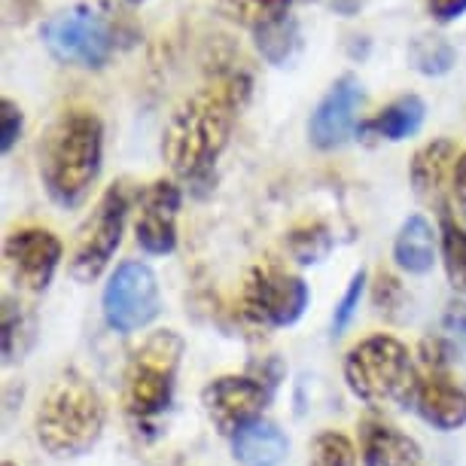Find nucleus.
Masks as SVG:
<instances>
[{"label": "nucleus", "instance_id": "obj_1", "mask_svg": "<svg viewBox=\"0 0 466 466\" xmlns=\"http://www.w3.org/2000/svg\"><path fill=\"white\" fill-rule=\"evenodd\" d=\"M248 98L250 76L244 70H226L174 110L162 153L177 177L192 187H208Z\"/></svg>", "mask_w": 466, "mask_h": 466}, {"label": "nucleus", "instance_id": "obj_2", "mask_svg": "<svg viewBox=\"0 0 466 466\" xmlns=\"http://www.w3.org/2000/svg\"><path fill=\"white\" fill-rule=\"evenodd\" d=\"M104 126L92 110H65L40 147V177L58 208H80L101 174Z\"/></svg>", "mask_w": 466, "mask_h": 466}, {"label": "nucleus", "instance_id": "obj_3", "mask_svg": "<svg viewBox=\"0 0 466 466\" xmlns=\"http://www.w3.org/2000/svg\"><path fill=\"white\" fill-rule=\"evenodd\" d=\"M107 424V409L89 378L76 369H61L40 400L34 433L52 457L89 454Z\"/></svg>", "mask_w": 466, "mask_h": 466}, {"label": "nucleus", "instance_id": "obj_4", "mask_svg": "<svg viewBox=\"0 0 466 466\" xmlns=\"http://www.w3.org/2000/svg\"><path fill=\"white\" fill-rule=\"evenodd\" d=\"M345 381L350 393L369 406H384V402L409 406L418 393L411 354L393 336H372L350 348L345 357Z\"/></svg>", "mask_w": 466, "mask_h": 466}, {"label": "nucleus", "instance_id": "obj_5", "mask_svg": "<svg viewBox=\"0 0 466 466\" xmlns=\"http://www.w3.org/2000/svg\"><path fill=\"white\" fill-rule=\"evenodd\" d=\"M49 56L70 67L98 70L119 46V28L110 10L98 4H74L49 15L40 28Z\"/></svg>", "mask_w": 466, "mask_h": 466}, {"label": "nucleus", "instance_id": "obj_6", "mask_svg": "<svg viewBox=\"0 0 466 466\" xmlns=\"http://www.w3.org/2000/svg\"><path fill=\"white\" fill-rule=\"evenodd\" d=\"M180 357L183 339L174 329L153 332L135 350L126 372V409L131 418L153 420L171 406Z\"/></svg>", "mask_w": 466, "mask_h": 466}, {"label": "nucleus", "instance_id": "obj_7", "mask_svg": "<svg viewBox=\"0 0 466 466\" xmlns=\"http://www.w3.org/2000/svg\"><path fill=\"white\" fill-rule=\"evenodd\" d=\"M128 219V189L126 183H113L98 198V205L83 223L70 253V275L80 284H92L110 266L113 253L119 250L122 232Z\"/></svg>", "mask_w": 466, "mask_h": 466}, {"label": "nucleus", "instance_id": "obj_8", "mask_svg": "<svg viewBox=\"0 0 466 466\" xmlns=\"http://www.w3.org/2000/svg\"><path fill=\"white\" fill-rule=\"evenodd\" d=\"M104 320L116 332H137L162 311L159 278L147 262H122L104 287Z\"/></svg>", "mask_w": 466, "mask_h": 466}, {"label": "nucleus", "instance_id": "obj_9", "mask_svg": "<svg viewBox=\"0 0 466 466\" xmlns=\"http://www.w3.org/2000/svg\"><path fill=\"white\" fill-rule=\"evenodd\" d=\"M311 302V289L299 275L278 268H253L241 293L244 318L259 327H293Z\"/></svg>", "mask_w": 466, "mask_h": 466}, {"label": "nucleus", "instance_id": "obj_10", "mask_svg": "<svg viewBox=\"0 0 466 466\" xmlns=\"http://www.w3.org/2000/svg\"><path fill=\"white\" fill-rule=\"evenodd\" d=\"M271 400V387L250 375H219L201 390V406L219 436L232 439L262 418Z\"/></svg>", "mask_w": 466, "mask_h": 466}, {"label": "nucleus", "instance_id": "obj_11", "mask_svg": "<svg viewBox=\"0 0 466 466\" xmlns=\"http://www.w3.org/2000/svg\"><path fill=\"white\" fill-rule=\"evenodd\" d=\"M6 275L25 293H43L61 262V241L49 228H15L4 244Z\"/></svg>", "mask_w": 466, "mask_h": 466}, {"label": "nucleus", "instance_id": "obj_12", "mask_svg": "<svg viewBox=\"0 0 466 466\" xmlns=\"http://www.w3.org/2000/svg\"><path fill=\"white\" fill-rule=\"evenodd\" d=\"M363 83L354 74L339 76L323 95L308 122V137L318 149H339L360 131V107H363Z\"/></svg>", "mask_w": 466, "mask_h": 466}, {"label": "nucleus", "instance_id": "obj_13", "mask_svg": "<svg viewBox=\"0 0 466 466\" xmlns=\"http://www.w3.org/2000/svg\"><path fill=\"white\" fill-rule=\"evenodd\" d=\"M180 198V187L171 180H153L140 192L135 235L140 250H147L149 257H165L177 248Z\"/></svg>", "mask_w": 466, "mask_h": 466}, {"label": "nucleus", "instance_id": "obj_14", "mask_svg": "<svg viewBox=\"0 0 466 466\" xmlns=\"http://www.w3.org/2000/svg\"><path fill=\"white\" fill-rule=\"evenodd\" d=\"M457 147L448 137H436L424 144L411 159L409 177L411 187H415V196L424 201V205L436 208L439 214H448V183L454 180V168H457Z\"/></svg>", "mask_w": 466, "mask_h": 466}, {"label": "nucleus", "instance_id": "obj_15", "mask_svg": "<svg viewBox=\"0 0 466 466\" xmlns=\"http://www.w3.org/2000/svg\"><path fill=\"white\" fill-rule=\"evenodd\" d=\"M415 409L430 427L442 430V433H451L466 424V393L442 369H430L424 378H418Z\"/></svg>", "mask_w": 466, "mask_h": 466}, {"label": "nucleus", "instance_id": "obj_16", "mask_svg": "<svg viewBox=\"0 0 466 466\" xmlns=\"http://www.w3.org/2000/svg\"><path fill=\"white\" fill-rule=\"evenodd\" d=\"M360 457L363 466H420V448L415 439L384 420H363Z\"/></svg>", "mask_w": 466, "mask_h": 466}, {"label": "nucleus", "instance_id": "obj_17", "mask_svg": "<svg viewBox=\"0 0 466 466\" xmlns=\"http://www.w3.org/2000/svg\"><path fill=\"white\" fill-rule=\"evenodd\" d=\"M289 454V439L271 420H253L232 436V457L241 466H280Z\"/></svg>", "mask_w": 466, "mask_h": 466}, {"label": "nucleus", "instance_id": "obj_18", "mask_svg": "<svg viewBox=\"0 0 466 466\" xmlns=\"http://www.w3.org/2000/svg\"><path fill=\"white\" fill-rule=\"evenodd\" d=\"M393 259L409 275H427L436 266V232L433 223L420 214H411L400 226L397 241H393Z\"/></svg>", "mask_w": 466, "mask_h": 466}, {"label": "nucleus", "instance_id": "obj_19", "mask_svg": "<svg viewBox=\"0 0 466 466\" xmlns=\"http://www.w3.org/2000/svg\"><path fill=\"white\" fill-rule=\"evenodd\" d=\"M427 116V104L418 95H402L393 104H387L381 113H375L372 119L360 126V135H372L381 140H406L411 135H418Z\"/></svg>", "mask_w": 466, "mask_h": 466}, {"label": "nucleus", "instance_id": "obj_20", "mask_svg": "<svg viewBox=\"0 0 466 466\" xmlns=\"http://www.w3.org/2000/svg\"><path fill=\"white\" fill-rule=\"evenodd\" d=\"M287 10H289V0H219V13L228 22L250 28L253 34L287 19Z\"/></svg>", "mask_w": 466, "mask_h": 466}, {"label": "nucleus", "instance_id": "obj_21", "mask_svg": "<svg viewBox=\"0 0 466 466\" xmlns=\"http://www.w3.org/2000/svg\"><path fill=\"white\" fill-rule=\"evenodd\" d=\"M34 339H37V320L6 296L4 299V363L13 366L15 360H25Z\"/></svg>", "mask_w": 466, "mask_h": 466}, {"label": "nucleus", "instance_id": "obj_22", "mask_svg": "<svg viewBox=\"0 0 466 466\" xmlns=\"http://www.w3.org/2000/svg\"><path fill=\"white\" fill-rule=\"evenodd\" d=\"M409 65L424 76H445L457 65V52L439 34H418L409 43Z\"/></svg>", "mask_w": 466, "mask_h": 466}, {"label": "nucleus", "instance_id": "obj_23", "mask_svg": "<svg viewBox=\"0 0 466 466\" xmlns=\"http://www.w3.org/2000/svg\"><path fill=\"white\" fill-rule=\"evenodd\" d=\"M287 248L299 266H318V262H323L332 253V232L323 223L299 226L289 232Z\"/></svg>", "mask_w": 466, "mask_h": 466}, {"label": "nucleus", "instance_id": "obj_24", "mask_svg": "<svg viewBox=\"0 0 466 466\" xmlns=\"http://www.w3.org/2000/svg\"><path fill=\"white\" fill-rule=\"evenodd\" d=\"M257 37V49H259V56L268 61V65H287L289 58H293V52L299 46V25L289 19H280L275 25H268V28H262L253 34Z\"/></svg>", "mask_w": 466, "mask_h": 466}, {"label": "nucleus", "instance_id": "obj_25", "mask_svg": "<svg viewBox=\"0 0 466 466\" xmlns=\"http://www.w3.org/2000/svg\"><path fill=\"white\" fill-rule=\"evenodd\" d=\"M442 262L451 287L466 296V228L448 214L442 217Z\"/></svg>", "mask_w": 466, "mask_h": 466}, {"label": "nucleus", "instance_id": "obj_26", "mask_svg": "<svg viewBox=\"0 0 466 466\" xmlns=\"http://www.w3.org/2000/svg\"><path fill=\"white\" fill-rule=\"evenodd\" d=\"M311 466H357V451L345 433L327 430L311 442Z\"/></svg>", "mask_w": 466, "mask_h": 466}, {"label": "nucleus", "instance_id": "obj_27", "mask_svg": "<svg viewBox=\"0 0 466 466\" xmlns=\"http://www.w3.org/2000/svg\"><path fill=\"white\" fill-rule=\"evenodd\" d=\"M363 293H366V271L360 268V271H354L345 296H341V302L336 305V311H332V336H341V332L354 323L360 302H363Z\"/></svg>", "mask_w": 466, "mask_h": 466}, {"label": "nucleus", "instance_id": "obj_28", "mask_svg": "<svg viewBox=\"0 0 466 466\" xmlns=\"http://www.w3.org/2000/svg\"><path fill=\"white\" fill-rule=\"evenodd\" d=\"M22 126H25V119H22L19 104L10 98L0 101V149H4V153H10L15 147V140L22 135Z\"/></svg>", "mask_w": 466, "mask_h": 466}, {"label": "nucleus", "instance_id": "obj_29", "mask_svg": "<svg viewBox=\"0 0 466 466\" xmlns=\"http://www.w3.org/2000/svg\"><path fill=\"white\" fill-rule=\"evenodd\" d=\"M402 302H406V293H402L400 280L393 275H387V271H381V275H378V284H375V308L381 314H390L393 318V311H397Z\"/></svg>", "mask_w": 466, "mask_h": 466}, {"label": "nucleus", "instance_id": "obj_30", "mask_svg": "<svg viewBox=\"0 0 466 466\" xmlns=\"http://www.w3.org/2000/svg\"><path fill=\"white\" fill-rule=\"evenodd\" d=\"M427 6H430V15L442 25L461 19L466 13V0H427Z\"/></svg>", "mask_w": 466, "mask_h": 466}, {"label": "nucleus", "instance_id": "obj_31", "mask_svg": "<svg viewBox=\"0 0 466 466\" xmlns=\"http://www.w3.org/2000/svg\"><path fill=\"white\" fill-rule=\"evenodd\" d=\"M451 196H454L457 210H461V217H463V223H466V156L457 159L454 180H451Z\"/></svg>", "mask_w": 466, "mask_h": 466}, {"label": "nucleus", "instance_id": "obj_32", "mask_svg": "<svg viewBox=\"0 0 466 466\" xmlns=\"http://www.w3.org/2000/svg\"><path fill=\"white\" fill-rule=\"evenodd\" d=\"M445 329H448V332H454V336H466V305H461V302H451V305H448Z\"/></svg>", "mask_w": 466, "mask_h": 466}, {"label": "nucleus", "instance_id": "obj_33", "mask_svg": "<svg viewBox=\"0 0 466 466\" xmlns=\"http://www.w3.org/2000/svg\"><path fill=\"white\" fill-rule=\"evenodd\" d=\"M37 4L40 0H13V6H15V19L19 22H28L34 13H37Z\"/></svg>", "mask_w": 466, "mask_h": 466}, {"label": "nucleus", "instance_id": "obj_34", "mask_svg": "<svg viewBox=\"0 0 466 466\" xmlns=\"http://www.w3.org/2000/svg\"><path fill=\"white\" fill-rule=\"evenodd\" d=\"M329 6L339 15H357L360 6H363V0H329Z\"/></svg>", "mask_w": 466, "mask_h": 466}, {"label": "nucleus", "instance_id": "obj_35", "mask_svg": "<svg viewBox=\"0 0 466 466\" xmlns=\"http://www.w3.org/2000/svg\"><path fill=\"white\" fill-rule=\"evenodd\" d=\"M128 4H144V0H128Z\"/></svg>", "mask_w": 466, "mask_h": 466}, {"label": "nucleus", "instance_id": "obj_36", "mask_svg": "<svg viewBox=\"0 0 466 466\" xmlns=\"http://www.w3.org/2000/svg\"><path fill=\"white\" fill-rule=\"evenodd\" d=\"M4 466H15V463H10V461H4Z\"/></svg>", "mask_w": 466, "mask_h": 466}]
</instances>
